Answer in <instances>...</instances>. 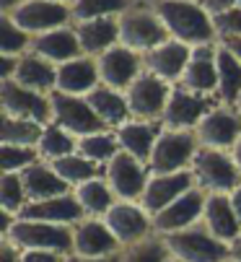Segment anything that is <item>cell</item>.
<instances>
[{
    "label": "cell",
    "mask_w": 241,
    "mask_h": 262,
    "mask_svg": "<svg viewBox=\"0 0 241 262\" xmlns=\"http://www.w3.org/2000/svg\"><path fill=\"white\" fill-rule=\"evenodd\" d=\"M96 68H99V81L104 86L117 89V91H127L135 83V78L143 73V55L117 45L96 57Z\"/></svg>",
    "instance_id": "cell-16"
},
{
    "label": "cell",
    "mask_w": 241,
    "mask_h": 262,
    "mask_svg": "<svg viewBox=\"0 0 241 262\" xmlns=\"http://www.w3.org/2000/svg\"><path fill=\"white\" fill-rule=\"evenodd\" d=\"M73 195H75V200H78V205H80V210H83L86 218H104L109 213V208L117 203L112 187L106 184L104 177L91 179L86 184L75 187Z\"/></svg>",
    "instance_id": "cell-30"
},
{
    "label": "cell",
    "mask_w": 241,
    "mask_h": 262,
    "mask_svg": "<svg viewBox=\"0 0 241 262\" xmlns=\"http://www.w3.org/2000/svg\"><path fill=\"white\" fill-rule=\"evenodd\" d=\"M213 21H215V31H218V42L228 39V36H241V6L215 16Z\"/></svg>",
    "instance_id": "cell-41"
},
{
    "label": "cell",
    "mask_w": 241,
    "mask_h": 262,
    "mask_svg": "<svg viewBox=\"0 0 241 262\" xmlns=\"http://www.w3.org/2000/svg\"><path fill=\"white\" fill-rule=\"evenodd\" d=\"M194 187V179L189 171H177V174H150L145 192L140 198V208L153 218L164 208H169L177 198H182L187 190Z\"/></svg>",
    "instance_id": "cell-19"
},
{
    "label": "cell",
    "mask_w": 241,
    "mask_h": 262,
    "mask_svg": "<svg viewBox=\"0 0 241 262\" xmlns=\"http://www.w3.org/2000/svg\"><path fill=\"white\" fill-rule=\"evenodd\" d=\"M197 143L203 148H218V151H231L241 138V115L236 106L215 104L208 115L194 127Z\"/></svg>",
    "instance_id": "cell-13"
},
{
    "label": "cell",
    "mask_w": 241,
    "mask_h": 262,
    "mask_svg": "<svg viewBox=\"0 0 241 262\" xmlns=\"http://www.w3.org/2000/svg\"><path fill=\"white\" fill-rule=\"evenodd\" d=\"M122 252L104 218H80L73 226V254L78 257H114Z\"/></svg>",
    "instance_id": "cell-18"
},
{
    "label": "cell",
    "mask_w": 241,
    "mask_h": 262,
    "mask_svg": "<svg viewBox=\"0 0 241 262\" xmlns=\"http://www.w3.org/2000/svg\"><path fill=\"white\" fill-rule=\"evenodd\" d=\"M197 135L194 130H161L156 148L148 161L150 174H177L189 171L192 159L197 154Z\"/></svg>",
    "instance_id": "cell-6"
},
{
    "label": "cell",
    "mask_w": 241,
    "mask_h": 262,
    "mask_svg": "<svg viewBox=\"0 0 241 262\" xmlns=\"http://www.w3.org/2000/svg\"><path fill=\"white\" fill-rule=\"evenodd\" d=\"M233 106H236V112H238V115H241V96H238V101H236Z\"/></svg>",
    "instance_id": "cell-52"
},
{
    "label": "cell",
    "mask_w": 241,
    "mask_h": 262,
    "mask_svg": "<svg viewBox=\"0 0 241 262\" xmlns=\"http://www.w3.org/2000/svg\"><path fill=\"white\" fill-rule=\"evenodd\" d=\"M166 262H179V259H174V257H169V259H166Z\"/></svg>",
    "instance_id": "cell-54"
},
{
    "label": "cell",
    "mask_w": 241,
    "mask_h": 262,
    "mask_svg": "<svg viewBox=\"0 0 241 262\" xmlns=\"http://www.w3.org/2000/svg\"><path fill=\"white\" fill-rule=\"evenodd\" d=\"M86 101L91 104V109L96 112V117L104 122V127L109 130H117L122 127L125 122H130V106H127V99H125V91H117V89H109L104 83H99L89 96Z\"/></svg>",
    "instance_id": "cell-28"
},
{
    "label": "cell",
    "mask_w": 241,
    "mask_h": 262,
    "mask_svg": "<svg viewBox=\"0 0 241 262\" xmlns=\"http://www.w3.org/2000/svg\"><path fill=\"white\" fill-rule=\"evenodd\" d=\"M36 151H39V159L42 161L55 164V161H60V159L78 151V138L60 130L57 125H47L42 138H39V143H36Z\"/></svg>",
    "instance_id": "cell-34"
},
{
    "label": "cell",
    "mask_w": 241,
    "mask_h": 262,
    "mask_svg": "<svg viewBox=\"0 0 241 262\" xmlns=\"http://www.w3.org/2000/svg\"><path fill=\"white\" fill-rule=\"evenodd\" d=\"M148 166L143 161H138L135 156L119 151L106 166H104V179L112 187V192L117 200L122 203H140L145 184H148Z\"/></svg>",
    "instance_id": "cell-10"
},
{
    "label": "cell",
    "mask_w": 241,
    "mask_h": 262,
    "mask_svg": "<svg viewBox=\"0 0 241 262\" xmlns=\"http://www.w3.org/2000/svg\"><path fill=\"white\" fill-rule=\"evenodd\" d=\"M117 24H119V45L140 55L169 42V31L161 24L153 8V0H133L130 8L117 16Z\"/></svg>",
    "instance_id": "cell-2"
},
{
    "label": "cell",
    "mask_w": 241,
    "mask_h": 262,
    "mask_svg": "<svg viewBox=\"0 0 241 262\" xmlns=\"http://www.w3.org/2000/svg\"><path fill=\"white\" fill-rule=\"evenodd\" d=\"M238 6H241V0H238Z\"/></svg>",
    "instance_id": "cell-55"
},
{
    "label": "cell",
    "mask_w": 241,
    "mask_h": 262,
    "mask_svg": "<svg viewBox=\"0 0 241 262\" xmlns=\"http://www.w3.org/2000/svg\"><path fill=\"white\" fill-rule=\"evenodd\" d=\"M52 169L60 174V179L70 187V190H75V187L86 184V182H91V179L104 177V166L91 164L89 159H83L78 151L70 154V156H65V159H60V161H55Z\"/></svg>",
    "instance_id": "cell-33"
},
{
    "label": "cell",
    "mask_w": 241,
    "mask_h": 262,
    "mask_svg": "<svg viewBox=\"0 0 241 262\" xmlns=\"http://www.w3.org/2000/svg\"><path fill=\"white\" fill-rule=\"evenodd\" d=\"M31 52L39 55V57H45V60H50L52 65H65V62H70V60L83 55L73 24L34 36V39H31Z\"/></svg>",
    "instance_id": "cell-21"
},
{
    "label": "cell",
    "mask_w": 241,
    "mask_h": 262,
    "mask_svg": "<svg viewBox=\"0 0 241 262\" xmlns=\"http://www.w3.org/2000/svg\"><path fill=\"white\" fill-rule=\"evenodd\" d=\"M21 3H26V0H0V16H3V13H11V11H16Z\"/></svg>",
    "instance_id": "cell-50"
},
{
    "label": "cell",
    "mask_w": 241,
    "mask_h": 262,
    "mask_svg": "<svg viewBox=\"0 0 241 262\" xmlns=\"http://www.w3.org/2000/svg\"><path fill=\"white\" fill-rule=\"evenodd\" d=\"M205 200H208V195L203 190H197V187H192L182 198H177L169 208H164L158 215H153V231L158 236H166V234H177V231L197 226L203 221Z\"/></svg>",
    "instance_id": "cell-15"
},
{
    "label": "cell",
    "mask_w": 241,
    "mask_h": 262,
    "mask_svg": "<svg viewBox=\"0 0 241 262\" xmlns=\"http://www.w3.org/2000/svg\"><path fill=\"white\" fill-rule=\"evenodd\" d=\"M47 125L29 122V120H16V117H3V127H0V145H26L36 148L39 138H42Z\"/></svg>",
    "instance_id": "cell-35"
},
{
    "label": "cell",
    "mask_w": 241,
    "mask_h": 262,
    "mask_svg": "<svg viewBox=\"0 0 241 262\" xmlns=\"http://www.w3.org/2000/svg\"><path fill=\"white\" fill-rule=\"evenodd\" d=\"M161 127L158 122H140V120H130L125 122L122 127H117V140H119V148H122L125 154L135 156L138 161H143L148 166L150 161V154L156 148V140L161 135Z\"/></svg>",
    "instance_id": "cell-27"
},
{
    "label": "cell",
    "mask_w": 241,
    "mask_h": 262,
    "mask_svg": "<svg viewBox=\"0 0 241 262\" xmlns=\"http://www.w3.org/2000/svg\"><path fill=\"white\" fill-rule=\"evenodd\" d=\"M228 262H241V234L228 244Z\"/></svg>",
    "instance_id": "cell-48"
},
{
    "label": "cell",
    "mask_w": 241,
    "mask_h": 262,
    "mask_svg": "<svg viewBox=\"0 0 241 262\" xmlns=\"http://www.w3.org/2000/svg\"><path fill=\"white\" fill-rule=\"evenodd\" d=\"M119 151H122V148H119L114 130H99V133L78 138V154L96 166H106Z\"/></svg>",
    "instance_id": "cell-32"
},
{
    "label": "cell",
    "mask_w": 241,
    "mask_h": 262,
    "mask_svg": "<svg viewBox=\"0 0 241 262\" xmlns=\"http://www.w3.org/2000/svg\"><path fill=\"white\" fill-rule=\"evenodd\" d=\"M3 16H8L18 29H24L31 36H39L45 31H52V29L73 24L70 6L57 3V0H26V3H21L16 11L3 13Z\"/></svg>",
    "instance_id": "cell-12"
},
{
    "label": "cell",
    "mask_w": 241,
    "mask_h": 262,
    "mask_svg": "<svg viewBox=\"0 0 241 262\" xmlns=\"http://www.w3.org/2000/svg\"><path fill=\"white\" fill-rule=\"evenodd\" d=\"M31 39L34 36L18 29L8 16H0V55L24 57L26 52H31Z\"/></svg>",
    "instance_id": "cell-37"
},
{
    "label": "cell",
    "mask_w": 241,
    "mask_h": 262,
    "mask_svg": "<svg viewBox=\"0 0 241 262\" xmlns=\"http://www.w3.org/2000/svg\"><path fill=\"white\" fill-rule=\"evenodd\" d=\"M218 45H221L223 50H228V52L241 62V36H228V39H221Z\"/></svg>",
    "instance_id": "cell-46"
},
{
    "label": "cell",
    "mask_w": 241,
    "mask_h": 262,
    "mask_svg": "<svg viewBox=\"0 0 241 262\" xmlns=\"http://www.w3.org/2000/svg\"><path fill=\"white\" fill-rule=\"evenodd\" d=\"M99 68L96 60L89 55H80L65 65H57V89L70 96H89L99 86Z\"/></svg>",
    "instance_id": "cell-22"
},
{
    "label": "cell",
    "mask_w": 241,
    "mask_h": 262,
    "mask_svg": "<svg viewBox=\"0 0 241 262\" xmlns=\"http://www.w3.org/2000/svg\"><path fill=\"white\" fill-rule=\"evenodd\" d=\"M166 259H169V252L158 234H153L133 247H125L119 252V262H166Z\"/></svg>",
    "instance_id": "cell-38"
},
{
    "label": "cell",
    "mask_w": 241,
    "mask_h": 262,
    "mask_svg": "<svg viewBox=\"0 0 241 262\" xmlns=\"http://www.w3.org/2000/svg\"><path fill=\"white\" fill-rule=\"evenodd\" d=\"M241 96V62L218 45V91L215 99L221 104L233 106Z\"/></svg>",
    "instance_id": "cell-31"
},
{
    "label": "cell",
    "mask_w": 241,
    "mask_h": 262,
    "mask_svg": "<svg viewBox=\"0 0 241 262\" xmlns=\"http://www.w3.org/2000/svg\"><path fill=\"white\" fill-rule=\"evenodd\" d=\"M21 257L24 252L16 244H11L8 239H0V262H21Z\"/></svg>",
    "instance_id": "cell-44"
},
{
    "label": "cell",
    "mask_w": 241,
    "mask_h": 262,
    "mask_svg": "<svg viewBox=\"0 0 241 262\" xmlns=\"http://www.w3.org/2000/svg\"><path fill=\"white\" fill-rule=\"evenodd\" d=\"M215 104H218V99L200 96L177 83V86H171L164 117H161V127L164 130H194Z\"/></svg>",
    "instance_id": "cell-11"
},
{
    "label": "cell",
    "mask_w": 241,
    "mask_h": 262,
    "mask_svg": "<svg viewBox=\"0 0 241 262\" xmlns=\"http://www.w3.org/2000/svg\"><path fill=\"white\" fill-rule=\"evenodd\" d=\"M104 223L109 226V231L114 234V239L119 242V247H133L148 236H153V218L140 208V203H122L117 200L109 213L104 215Z\"/></svg>",
    "instance_id": "cell-14"
},
{
    "label": "cell",
    "mask_w": 241,
    "mask_h": 262,
    "mask_svg": "<svg viewBox=\"0 0 241 262\" xmlns=\"http://www.w3.org/2000/svg\"><path fill=\"white\" fill-rule=\"evenodd\" d=\"M42 161L36 148L26 145H0V171L3 174H21L31 164Z\"/></svg>",
    "instance_id": "cell-40"
},
{
    "label": "cell",
    "mask_w": 241,
    "mask_h": 262,
    "mask_svg": "<svg viewBox=\"0 0 241 262\" xmlns=\"http://www.w3.org/2000/svg\"><path fill=\"white\" fill-rule=\"evenodd\" d=\"M203 226L221 242L231 244L241 234V221L228 200V195H208L205 210H203Z\"/></svg>",
    "instance_id": "cell-26"
},
{
    "label": "cell",
    "mask_w": 241,
    "mask_h": 262,
    "mask_svg": "<svg viewBox=\"0 0 241 262\" xmlns=\"http://www.w3.org/2000/svg\"><path fill=\"white\" fill-rule=\"evenodd\" d=\"M228 200H231V205H233V210H236V215H238V221H241V184L228 195Z\"/></svg>",
    "instance_id": "cell-49"
},
{
    "label": "cell",
    "mask_w": 241,
    "mask_h": 262,
    "mask_svg": "<svg viewBox=\"0 0 241 262\" xmlns=\"http://www.w3.org/2000/svg\"><path fill=\"white\" fill-rule=\"evenodd\" d=\"M231 156H233V161H236V166H238V171H241V138H238V143L231 148Z\"/></svg>",
    "instance_id": "cell-51"
},
{
    "label": "cell",
    "mask_w": 241,
    "mask_h": 262,
    "mask_svg": "<svg viewBox=\"0 0 241 262\" xmlns=\"http://www.w3.org/2000/svg\"><path fill=\"white\" fill-rule=\"evenodd\" d=\"M18 218H29V221H42V223H57V226H75L80 218H86L80 210L78 200L73 192L60 195V198H50L42 203H29Z\"/></svg>",
    "instance_id": "cell-23"
},
{
    "label": "cell",
    "mask_w": 241,
    "mask_h": 262,
    "mask_svg": "<svg viewBox=\"0 0 241 262\" xmlns=\"http://www.w3.org/2000/svg\"><path fill=\"white\" fill-rule=\"evenodd\" d=\"M29 205L21 174H0V210L18 215Z\"/></svg>",
    "instance_id": "cell-39"
},
{
    "label": "cell",
    "mask_w": 241,
    "mask_h": 262,
    "mask_svg": "<svg viewBox=\"0 0 241 262\" xmlns=\"http://www.w3.org/2000/svg\"><path fill=\"white\" fill-rule=\"evenodd\" d=\"M13 81L21 83L24 89H31L39 94H52L57 89V65H52L50 60L39 57L34 52H26L18 60Z\"/></svg>",
    "instance_id": "cell-29"
},
{
    "label": "cell",
    "mask_w": 241,
    "mask_h": 262,
    "mask_svg": "<svg viewBox=\"0 0 241 262\" xmlns=\"http://www.w3.org/2000/svg\"><path fill=\"white\" fill-rule=\"evenodd\" d=\"M169 257L179 262H228V244L215 239L203 223L192 229L161 236Z\"/></svg>",
    "instance_id": "cell-5"
},
{
    "label": "cell",
    "mask_w": 241,
    "mask_h": 262,
    "mask_svg": "<svg viewBox=\"0 0 241 262\" xmlns=\"http://www.w3.org/2000/svg\"><path fill=\"white\" fill-rule=\"evenodd\" d=\"M57 3H65V6H73V3H75V0H57Z\"/></svg>",
    "instance_id": "cell-53"
},
{
    "label": "cell",
    "mask_w": 241,
    "mask_h": 262,
    "mask_svg": "<svg viewBox=\"0 0 241 262\" xmlns=\"http://www.w3.org/2000/svg\"><path fill=\"white\" fill-rule=\"evenodd\" d=\"M153 8L166 26L169 39H177L187 47L218 45L215 21L197 0H153Z\"/></svg>",
    "instance_id": "cell-1"
},
{
    "label": "cell",
    "mask_w": 241,
    "mask_h": 262,
    "mask_svg": "<svg viewBox=\"0 0 241 262\" xmlns=\"http://www.w3.org/2000/svg\"><path fill=\"white\" fill-rule=\"evenodd\" d=\"M133 0H75L70 6L73 24L78 21H91V18H117L130 8Z\"/></svg>",
    "instance_id": "cell-36"
},
{
    "label": "cell",
    "mask_w": 241,
    "mask_h": 262,
    "mask_svg": "<svg viewBox=\"0 0 241 262\" xmlns=\"http://www.w3.org/2000/svg\"><path fill=\"white\" fill-rule=\"evenodd\" d=\"M21 182H24L29 203H42V200L73 192L70 187L60 179V174L52 169V164H47V161H36L29 169H24L21 171Z\"/></svg>",
    "instance_id": "cell-24"
},
{
    "label": "cell",
    "mask_w": 241,
    "mask_h": 262,
    "mask_svg": "<svg viewBox=\"0 0 241 262\" xmlns=\"http://www.w3.org/2000/svg\"><path fill=\"white\" fill-rule=\"evenodd\" d=\"M75 34H78V42L80 50L89 57H99L106 50L119 45V24L117 18H91V21H78L73 24Z\"/></svg>",
    "instance_id": "cell-25"
},
{
    "label": "cell",
    "mask_w": 241,
    "mask_h": 262,
    "mask_svg": "<svg viewBox=\"0 0 241 262\" xmlns=\"http://www.w3.org/2000/svg\"><path fill=\"white\" fill-rule=\"evenodd\" d=\"M197 3L203 6L213 18H215V16H221V13H226V11L236 8V6H238V0H197Z\"/></svg>",
    "instance_id": "cell-42"
},
{
    "label": "cell",
    "mask_w": 241,
    "mask_h": 262,
    "mask_svg": "<svg viewBox=\"0 0 241 262\" xmlns=\"http://www.w3.org/2000/svg\"><path fill=\"white\" fill-rule=\"evenodd\" d=\"M169 94H171V86L166 81H161V78L150 76L148 70H143L135 78V83L125 91V99H127V106H130V117L140 120V122H158L161 125Z\"/></svg>",
    "instance_id": "cell-9"
},
{
    "label": "cell",
    "mask_w": 241,
    "mask_h": 262,
    "mask_svg": "<svg viewBox=\"0 0 241 262\" xmlns=\"http://www.w3.org/2000/svg\"><path fill=\"white\" fill-rule=\"evenodd\" d=\"M189 174L194 179V187L205 195H231L241 184V171L231 151H218V148L200 145L192 159Z\"/></svg>",
    "instance_id": "cell-3"
},
{
    "label": "cell",
    "mask_w": 241,
    "mask_h": 262,
    "mask_svg": "<svg viewBox=\"0 0 241 262\" xmlns=\"http://www.w3.org/2000/svg\"><path fill=\"white\" fill-rule=\"evenodd\" d=\"M189 55H192V47H187L177 39H169L143 55V70H148L150 76H156L161 81H166L169 86H177L184 76Z\"/></svg>",
    "instance_id": "cell-20"
},
{
    "label": "cell",
    "mask_w": 241,
    "mask_h": 262,
    "mask_svg": "<svg viewBox=\"0 0 241 262\" xmlns=\"http://www.w3.org/2000/svg\"><path fill=\"white\" fill-rule=\"evenodd\" d=\"M62 262H119V254H114V257H78V254H68Z\"/></svg>",
    "instance_id": "cell-47"
},
{
    "label": "cell",
    "mask_w": 241,
    "mask_h": 262,
    "mask_svg": "<svg viewBox=\"0 0 241 262\" xmlns=\"http://www.w3.org/2000/svg\"><path fill=\"white\" fill-rule=\"evenodd\" d=\"M65 257L62 254H55V252H24L21 262H62Z\"/></svg>",
    "instance_id": "cell-45"
},
{
    "label": "cell",
    "mask_w": 241,
    "mask_h": 262,
    "mask_svg": "<svg viewBox=\"0 0 241 262\" xmlns=\"http://www.w3.org/2000/svg\"><path fill=\"white\" fill-rule=\"evenodd\" d=\"M21 57H11V55H0V81H13L16 68H18Z\"/></svg>",
    "instance_id": "cell-43"
},
{
    "label": "cell",
    "mask_w": 241,
    "mask_h": 262,
    "mask_svg": "<svg viewBox=\"0 0 241 262\" xmlns=\"http://www.w3.org/2000/svg\"><path fill=\"white\" fill-rule=\"evenodd\" d=\"M11 244H16L21 252H55V254H73V226H57V223H42L18 218L13 226L3 234Z\"/></svg>",
    "instance_id": "cell-4"
},
{
    "label": "cell",
    "mask_w": 241,
    "mask_h": 262,
    "mask_svg": "<svg viewBox=\"0 0 241 262\" xmlns=\"http://www.w3.org/2000/svg\"><path fill=\"white\" fill-rule=\"evenodd\" d=\"M50 101H52V122L50 125H57L60 130L70 133L73 138H83V135H91L99 130H109L96 117V112L91 109L86 96H70L62 91H52Z\"/></svg>",
    "instance_id": "cell-7"
},
{
    "label": "cell",
    "mask_w": 241,
    "mask_h": 262,
    "mask_svg": "<svg viewBox=\"0 0 241 262\" xmlns=\"http://www.w3.org/2000/svg\"><path fill=\"white\" fill-rule=\"evenodd\" d=\"M187 91H194L200 96H213L218 91V45L192 47L189 62L184 68V76L179 81Z\"/></svg>",
    "instance_id": "cell-17"
},
{
    "label": "cell",
    "mask_w": 241,
    "mask_h": 262,
    "mask_svg": "<svg viewBox=\"0 0 241 262\" xmlns=\"http://www.w3.org/2000/svg\"><path fill=\"white\" fill-rule=\"evenodd\" d=\"M0 109H3V117L29 120V122H39V125L52 122L50 94L24 89L16 81H0Z\"/></svg>",
    "instance_id": "cell-8"
}]
</instances>
